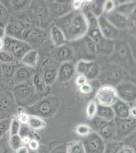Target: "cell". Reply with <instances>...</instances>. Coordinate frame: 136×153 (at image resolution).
I'll return each instance as SVG.
<instances>
[{
  "label": "cell",
  "mask_w": 136,
  "mask_h": 153,
  "mask_svg": "<svg viewBox=\"0 0 136 153\" xmlns=\"http://www.w3.org/2000/svg\"><path fill=\"white\" fill-rule=\"evenodd\" d=\"M85 14L88 23V30L86 35L95 42L97 52L110 55L113 52V42L105 39L101 33L97 18L89 11L85 9Z\"/></svg>",
  "instance_id": "1"
},
{
  "label": "cell",
  "mask_w": 136,
  "mask_h": 153,
  "mask_svg": "<svg viewBox=\"0 0 136 153\" xmlns=\"http://www.w3.org/2000/svg\"><path fill=\"white\" fill-rule=\"evenodd\" d=\"M88 30V23L81 11L74 10L69 27L64 33L68 42H73L85 36Z\"/></svg>",
  "instance_id": "2"
},
{
  "label": "cell",
  "mask_w": 136,
  "mask_h": 153,
  "mask_svg": "<svg viewBox=\"0 0 136 153\" xmlns=\"http://www.w3.org/2000/svg\"><path fill=\"white\" fill-rule=\"evenodd\" d=\"M16 103L22 107H29L38 101V94L33 82L15 86L11 89Z\"/></svg>",
  "instance_id": "3"
},
{
  "label": "cell",
  "mask_w": 136,
  "mask_h": 153,
  "mask_svg": "<svg viewBox=\"0 0 136 153\" xmlns=\"http://www.w3.org/2000/svg\"><path fill=\"white\" fill-rule=\"evenodd\" d=\"M58 100L50 97L40 100L31 106L26 107L25 112L29 115L42 117H50L56 111Z\"/></svg>",
  "instance_id": "4"
},
{
  "label": "cell",
  "mask_w": 136,
  "mask_h": 153,
  "mask_svg": "<svg viewBox=\"0 0 136 153\" xmlns=\"http://www.w3.org/2000/svg\"><path fill=\"white\" fill-rule=\"evenodd\" d=\"M4 43V50L11 53L19 62H21V60L24 55L32 50L31 47L26 42L10 37H5Z\"/></svg>",
  "instance_id": "5"
},
{
  "label": "cell",
  "mask_w": 136,
  "mask_h": 153,
  "mask_svg": "<svg viewBox=\"0 0 136 153\" xmlns=\"http://www.w3.org/2000/svg\"><path fill=\"white\" fill-rule=\"evenodd\" d=\"M9 21L17 23L24 30L40 27L38 18L34 13L29 9L11 14Z\"/></svg>",
  "instance_id": "6"
},
{
  "label": "cell",
  "mask_w": 136,
  "mask_h": 153,
  "mask_svg": "<svg viewBox=\"0 0 136 153\" xmlns=\"http://www.w3.org/2000/svg\"><path fill=\"white\" fill-rule=\"evenodd\" d=\"M73 42L72 47L74 54L77 53L80 56H83L82 60L90 61L88 59L94 57L97 53L95 42L86 35Z\"/></svg>",
  "instance_id": "7"
},
{
  "label": "cell",
  "mask_w": 136,
  "mask_h": 153,
  "mask_svg": "<svg viewBox=\"0 0 136 153\" xmlns=\"http://www.w3.org/2000/svg\"><path fill=\"white\" fill-rule=\"evenodd\" d=\"M46 39L47 33L40 27L25 30L23 32V40L29 44L32 50H37L45 44Z\"/></svg>",
  "instance_id": "8"
},
{
  "label": "cell",
  "mask_w": 136,
  "mask_h": 153,
  "mask_svg": "<svg viewBox=\"0 0 136 153\" xmlns=\"http://www.w3.org/2000/svg\"><path fill=\"white\" fill-rule=\"evenodd\" d=\"M16 103L11 91L8 89H0V117H7L15 111Z\"/></svg>",
  "instance_id": "9"
},
{
  "label": "cell",
  "mask_w": 136,
  "mask_h": 153,
  "mask_svg": "<svg viewBox=\"0 0 136 153\" xmlns=\"http://www.w3.org/2000/svg\"><path fill=\"white\" fill-rule=\"evenodd\" d=\"M81 142L86 153H105L106 142L98 133L93 131Z\"/></svg>",
  "instance_id": "10"
},
{
  "label": "cell",
  "mask_w": 136,
  "mask_h": 153,
  "mask_svg": "<svg viewBox=\"0 0 136 153\" xmlns=\"http://www.w3.org/2000/svg\"><path fill=\"white\" fill-rule=\"evenodd\" d=\"M116 130V140L121 141L136 130V119L129 117L125 119L114 118Z\"/></svg>",
  "instance_id": "11"
},
{
  "label": "cell",
  "mask_w": 136,
  "mask_h": 153,
  "mask_svg": "<svg viewBox=\"0 0 136 153\" xmlns=\"http://www.w3.org/2000/svg\"><path fill=\"white\" fill-rule=\"evenodd\" d=\"M118 99L115 87L109 85L100 87L96 94V102L97 104L103 106L111 107Z\"/></svg>",
  "instance_id": "12"
},
{
  "label": "cell",
  "mask_w": 136,
  "mask_h": 153,
  "mask_svg": "<svg viewBox=\"0 0 136 153\" xmlns=\"http://www.w3.org/2000/svg\"><path fill=\"white\" fill-rule=\"evenodd\" d=\"M75 68L77 73L84 75L87 80H93L100 74V66L93 61L80 60Z\"/></svg>",
  "instance_id": "13"
},
{
  "label": "cell",
  "mask_w": 136,
  "mask_h": 153,
  "mask_svg": "<svg viewBox=\"0 0 136 153\" xmlns=\"http://www.w3.org/2000/svg\"><path fill=\"white\" fill-rule=\"evenodd\" d=\"M32 11L40 22V28L43 29L48 23L50 18L48 4L44 1H32L29 9Z\"/></svg>",
  "instance_id": "14"
},
{
  "label": "cell",
  "mask_w": 136,
  "mask_h": 153,
  "mask_svg": "<svg viewBox=\"0 0 136 153\" xmlns=\"http://www.w3.org/2000/svg\"><path fill=\"white\" fill-rule=\"evenodd\" d=\"M34 75L35 71L33 68L22 65L17 69L13 78L9 82V87L12 88L20 84L32 82Z\"/></svg>",
  "instance_id": "15"
},
{
  "label": "cell",
  "mask_w": 136,
  "mask_h": 153,
  "mask_svg": "<svg viewBox=\"0 0 136 153\" xmlns=\"http://www.w3.org/2000/svg\"><path fill=\"white\" fill-rule=\"evenodd\" d=\"M119 99L127 103L136 101V87L134 84L129 82H121L115 88Z\"/></svg>",
  "instance_id": "16"
},
{
  "label": "cell",
  "mask_w": 136,
  "mask_h": 153,
  "mask_svg": "<svg viewBox=\"0 0 136 153\" xmlns=\"http://www.w3.org/2000/svg\"><path fill=\"white\" fill-rule=\"evenodd\" d=\"M97 20L101 33L105 39L113 41L119 36V30L113 26L104 14L97 18Z\"/></svg>",
  "instance_id": "17"
},
{
  "label": "cell",
  "mask_w": 136,
  "mask_h": 153,
  "mask_svg": "<svg viewBox=\"0 0 136 153\" xmlns=\"http://www.w3.org/2000/svg\"><path fill=\"white\" fill-rule=\"evenodd\" d=\"M71 1H54L48 4L50 16L55 17V19L71 12L72 8Z\"/></svg>",
  "instance_id": "18"
},
{
  "label": "cell",
  "mask_w": 136,
  "mask_h": 153,
  "mask_svg": "<svg viewBox=\"0 0 136 153\" xmlns=\"http://www.w3.org/2000/svg\"><path fill=\"white\" fill-rule=\"evenodd\" d=\"M104 16L108 21L118 30L129 29L133 26V22L131 18H127L114 11Z\"/></svg>",
  "instance_id": "19"
},
{
  "label": "cell",
  "mask_w": 136,
  "mask_h": 153,
  "mask_svg": "<svg viewBox=\"0 0 136 153\" xmlns=\"http://www.w3.org/2000/svg\"><path fill=\"white\" fill-rule=\"evenodd\" d=\"M1 2L11 14L28 10L32 1L29 0H2Z\"/></svg>",
  "instance_id": "20"
},
{
  "label": "cell",
  "mask_w": 136,
  "mask_h": 153,
  "mask_svg": "<svg viewBox=\"0 0 136 153\" xmlns=\"http://www.w3.org/2000/svg\"><path fill=\"white\" fill-rule=\"evenodd\" d=\"M113 52L115 53V58L119 62L127 63L131 60L132 52L125 42H119L114 45Z\"/></svg>",
  "instance_id": "21"
},
{
  "label": "cell",
  "mask_w": 136,
  "mask_h": 153,
  "mask_svg": "<svg viewBox=\"0 0 136 153\" xmlns=\"http://www.w3.org/2000/svg\"><path fill=\"white\" fill-rule=\"evenodd\" d=\"M75 72V66L71 61L62 62L58 69L57 78L60 82H67L71 80Z\"/></svg>",
  "instance_id": "22"
},
{
  "label": "cell",
  "mask_w": 136,
  "mask_h": 153,
  "mask_svg": "<svg viewBox=\"0 0 136 153\" xmlns=\"http://www.w3.org/2000/svg\"><path fill=\"white\" fill-rule=\"evenodd\" d=\"M55 51L54 57L57 61L62 62V63L71 61L74 56V51L72 46L68 45L67 44L60 47H57Z\"/></svg>",
  "instance_id": "23"
},
{
  "label": "cell",
  "mask_w": 136,
  "mask_h": 153,
  "mask_svg": "<svg viewBox=\"0 0 136 153\" xmlns=\"http://www.w3.org/2000/svg\"><path fill=\"white\" fill-rule=\"evenodd\" d=\"M115 113V117L117 118L125 119L129 117V103L118 99L116 103L111 106Z\"/></svg>",
  "instance_id": "24"
},
{
  "label": "cell",
  "mask_w": 136,
  "mask_h": 153,
  "mask_svg": "<svg viewBox=\"0 0 136 153\" xmlns=\"http://www.w3.org/2000/svg\"><path fill=\"white\" fill-rule=\"evenodd\" d=\"M98 133L105 142L116 140L115 126L114 120L107 122Z\"/></svg>",
  "instance_id": "25"
},
{
  "label": "cell",
  "mask_w": 136,
  "mask_h": 153,
  "mask_svg": "<svg viewBox=\"0 0 136 153\" xmlns=\"http://www.w3.org/2000/svg\"><path fill=\"white\" fill-rule=\"evenodd\" d=\"M22 65L21 62L15 63H2V75L4 83L8 84L14 76L17 69Z\"/></svg>",
  "instance_id": "26"
},
{
  "label": "cell",
  "mask_w": 136,
  "mask_h": 153,
  "mask_svg": "<svg viewBox=\"0 0 136 153\" xmlns=\"http://www.w3.org/2000/svg\"><path fill=\"white\" fill-rule=\"evenodd\" d=\"M24 29L17 23L9 21L5 27V36L23 40V33Z\"/></svg>",
  "instance_id": "27"
},
{
  "label": "cell",
  "mask_w": 136,
  "mask_h": 153,
  "mask_svg": "<svg viewBox=\"0 0 136 153\" xmlns=\"http://www.w3.org/2000/svg\"><path fill=\"white\" fill-rule=\"evenodd\" d=\"M50 36L52 42L55 47H60L68 42L65 39L63 32L54 23L52 25L50 29Z\"/></svg>",
  "instance_id": "28"
},
{
  "label": "cell",
  "mask_w": 136,
  "mask_h": 153,
  "mask_svg": "<svg viewBox=\"0 0 136 153\" xmlns=\"http://www.w3.org/2000/svg\"><path fill=\"white\" fill-rule=\"evenodd\" d=\"M136 6V1L124 2L116 6L113 11L127 18H130L135 11Z\"/></svg>",
  "instance_id": "29"
},
{
  "label": "cell",
  "mask_w": 136,
  "mask_h": 153,
  "mask_svg": "<svg viewBox=\"0 0 136 153\" xmlns=\"http://www.w3.org/2000/svg\"><path fill=\"white\" fill-rule=\"evenodd\" d=\"M38 60L39 54L38 51L31 50L24 55L21 60V63L25 66L34 68L37 65Z\"/></svg>",
  "instance_id": "30"
},
{
  "label": "cell",
  "mask_w": 136,
  "mask_h": 153,
  "mask_svg": "<svg viewBox=\"0 0 136 153\" xmlns=\"http://www.w3.org/2000/svg\"><path fill=\"white\" fill-rule=\"evenodd\" d=\"M58 68L55 66H48L44 70L43 73L42 80L45 85H50L54 83L57 76Z\"/></svg>",
  "instance_id": "31"
},
{
  "label": "cell",
  "mask_w": 136,
  "mask_h": 153,
  "mask_svg": "<svg viewBox=\"0 0 136 153\" xmlns=\"http://www.w3.org/2000/svg\"><path fill=\"white\" fill-rule=\"evenodd\" d=\"M96 115L108 122L113 120L115 115L111 106H103L98 104Z\"/></svg>",
  "instance_id": "32"
},
{
  "label": "cell",
  "mask_w": 136,
  "mask_h": 153,
  "mask_svg": "<svg viewBox=\"0 0 136 153\" xmlns=\"http://www.w3.org/2000/svg\"><path fill=\"white\" fill-rule=\"evenodd\" d=\"M104 3V1H90L84 9L89 11L98 18L103 14Z\"/></svg>",
  "instance_id": "33"
},
{
  "label": "cell",
  "mask_w": 136,
  "mask_h": 153,
  "mask_svg": "<svg viewBox=\"0 0 136 153\" xmlns=\"http://www.w3.org/2000/svg\"><path fill=\"white\" fill-rule=\"evenodd\" d=\"M27 125L30 129L34 130H40L46 126V122L39 117L29 115Z\"/></svg>",
  "instance_id": "34"
},
{
  "label": "cell",
  "mask_w": 136,
  "mask_h": 153,
  "mask_svg": "<svg viewBox=\"0 0 136 153\" xmlns=\"http://www.w3.org/2000/svg\"><path fill=\"white\" fill-rule=\"evenodd\" d=\"M67 153H86L81 141H72L66 146Z\"/></svg>",
  "instance_id": "35"
},
{
  "label": "cell",
  "mask_w": 136,
  "mask_h": 153,
  "mask_svg": "<svg viewBox=\"0 0 136 153\" xmlns=\"http://www.w3.org/2000/svg\"><path fill=\"white\" fill-rule=\"evenodd\" d=\"M90 120L88 125L90 126L93 131L97 133L108 122L107 120L97 115L95 116L93 118Z\"/></svg>",
  "instance_id": "36"
},
{
  "label": "cell",
  "mask_w": 136,
  "mask_h": 153,
  "mask_svg": "<svg viewBox=\"0 0 136 153\" xmlns=\"http://www.w3.org/2000/svg\"><path fill=\"white\" fill-rule=\"evenodd\" d=\"M124 76H125L124 75V72L120 68H115L112 70V72H111V74H109L108 76H107V80H106L110 81L111 83L119 82V83Z\"/></svg>",
  "instance_id": "37"
},
{
  "label": "cell",
  "mask_w": 136,
  "mask_h": 153,
  "mask_svg": "<svg viewBox=\"0 0 136 153\" xmlns=\"http://www.w3.org/2000/svg\"><path fill=\"white\" fill-rule=\"evenodd\" d=\"M124 146L121 141H113L108 142V144H106L105 153H118L121 148Z\"/></svg>",
  "instance_id": "38"
},
{
  "label": "cell",
  "mask_w": 136,
  "mask_h": 153,
  "mask_svg": "<svg viewBox=\"0 0 136 153\" xmlns=\"http://www.w3.org/2000/svg\"><path fill=\"white\" fill-rule=\"evenodd\" d=\"M0 62L2 63H19L11 53L4 50L0 51Z\"/></svg>",
  "instance_id": "39"
},
{
  "label": "cell",
  "mask_w": 136,
  "mask_h": 153,
  "mask_svg": "<svg viewBox=\"0 0 136 153\" xmlns=\"http://www.w3.org/2000/svg\"><path fill=\"white\" fill-rule=\"evenodd\" d=\"M10 13L0 1V26L5 27L8 24Z\"/></svg>",
  "instance_id": "40"
},
{
  "label": "cell",
  "mask_w": 136,
  "mask_h": 153,
  "mask_svg": "<svg viewBox=\"0 0 136 153\" xmlns=\"http://www.w3.org/2000/svg\"><path fill=\"white\" fill-rule=\"evenodd\" d=\"M75 132L78 135L85 137L90 134L93 131L88 125L81 124L78 125L75 128Z\"/></svg>",
  "instance_id": "41"
},
{
  "label": "cell",
  "mask_w": 136,
  "mask_h": 153,
  "mask_svg": "<svg viewBox=\"0 0 136 153\" xmlns=\"http://www.w3.org/2000/svg\"><path fill=\"white\" fill-rule=\"evenodd\" d=\"M98 104L95 101H90L86 107V115L89 120L96 116Z\"/></svg>",
  "instance_id": "42"
},
{
  "label": "cell",
  "mask_w": 136,
  "mask_h": 153,
  "mask_svg": "<svg viewBox=\"0 0 136 153\" xmlns=\"http://www.w3.org/2000/svg\"><path fill=\"white\" fill-rule=\"evenodd\" d=\"M9 143L11 149L15 151L22 146L23 144L21 142V138L18 134L10 136Z\"/></svg>",
  "instance_id": "43"
},
{
  "label": "cell",
  "mask_w": 136,
  "mask_h": 153,
  "mask_svg": "<svg viewBox=\"0 0 136 153\" xmlns=\"http://www.w3.org/2000/svg\"><path fill=\"white\" fill-rule=\"evenodd\" d=\"M11 120L10 118H4L0 120V138L3 137L9 131Z\"/></svg>",
  "instance_id": "44"
},
{
  "label": "cell",
  "mask_w": 136,
  "mask_h": 153,
  "mask_svg": "<svg viewBox=\"0 0 136 153\" xmlns=\"http://www.w3.org/2000/svg\"><path fill=\"white\" fill-rule=\"evenodd\" d=\"M21 123L16 117H15L11 121L10 126V136L18 134L21 128Z\"/></svg>",
  "instance_id": "45"
},
{
  "label": "cell",
  "mask_w": 136,
  "mask_h": 153,
  "mask_svg": "<svg viewBox=\"0 0 136 153\" xmlns=\"http://www.w3.org/2000/svg\"><path fill=\"white\" fill-rule=\"evenodd\" d=\"M116 7L115 1L112 0H108L104 1L103 5V14H108L113 12Z\"/></svg>",
  "instance_id": "46"
},
{
  "label": "cell",
  "mask_w": 136,
  "mask_h": 153,
  "mask_svg": "<svg viewBox=\"0 0 136 153\" xmlns=\"http://www.w3.org/2000/svg\"><path fill=\"white\" fill-rule=\"evenodd\" d=\"M30 128L27 124H21V128L19 130L18 135L21 138L25 136H29L31 137L32 134Z\"/></svg>",
  "instance_id": "47"
},
{
  "label": "cell",
  "mask_w": 136,
  "mask_h": 153,
  "mask_svg": "<svg viewBox=\"0 0 136 153\" xmlns=\"http://www.w3.org/2000/svg\"><path fill=\"white\" fill-rule=\"evenodd\" d=\"M16 118L19 120L21 124H27L28 120L29 118V115L26 113L25 112H21L17 115Z\"/></svg>",
  "instance_id": "48"
},
{
  "label": "cell",
  "mask_w": 136,
  "mask_h": 153,
  "mask_svg": "<svg viewBox=\"0 0 136 153\" xmlns=\"http://www.w3.org/2000/svg\"><path fill=\"white\" fill-rule=\"evenodd\" d=\"M79 90L80 92L83 94H88L91 92L93 90V87L90 83H88L87 82L85 84L80 86Z\"/></svg>",
  "instance_id": "49"
},
{
  "label": "cell",
  "mask_w": 136,
  "mask_h": 153,
  "mask_svg": "<svg viewBox=\"0 0 136 153\" xmlns=\"http://www.w3.org/2000/svg\"><path fill=\"white\" fill-rule=\"evenodd\" d=\"M50 153H67L66 146L60 144L54 148Z\"/></svg>",
  "instance_id": "50"
},
{
  "label": "cell",
  "mask_w": 136,
  "mask_h": 153,
  "mask_svg": "<svg viewBox=\"0 0 136 153\" xmlns=\"http://www.w3.org/2000/svg\"><path fill=\"white\" fill-rule=\"evenodd\" d=\"M28 145L31 151H36L39 148V143L36 139H31Z\"/></svg>",
  "instance_id": "51"
},
{
  "label": "cell",
  "mask_w": 136,
  "mask_h": 153,
  "mask_svg": "<svg viewBox=\"0 0 136 153\" xmlns=\"http://www.w3.org/2000/svg\"><path fill=\"white\" fill-rule=\"evenodd\" d=\"M87 79L86 78V76L82 75H79L77 77L76 79V84L78 86L82 85L85 83H87Z\"/></svg>",
  "instance_id": "52"
},
{
  "label": "cell",
  "mask_w": 136,
  "mask_h": 153,
  "mask_svg": "<svg viewBox=\"0 0 136 153\" xmlns=\"http://www.w3.org/2000/svg\"><path fill=\"white\" fill-rule=\"evenodd\" d=\"M118 153H135L133 148L128 146H123Z\"/></svg>",
  "instance_id": "53"
},
{
  "label": "cell",
  "mask_w": 136,
  "mask_h": 153,
  "mask_svg": "<svg viewBox=\"0 0 136 153\" xmlns=\"http://www.w3.org/2000/svg\"><path fill=\"white\" fill-rule=\"evenodd\" d=\"M136 106H132L129 109V117L131 118L136 119Z\"/></svg>",
  "instance_id": "54"
},
{
  "label": "cell",
  "mask_w": 136,
  "mask_h": 153,
  "mask_svg": "<svg viewBox=\"0 0 136 153\" xmlns=\"http://www.w3.org/2000/svg\"><path fill=\"white\" fill-rule=\"evenodd\" d=\"M15 153H29V149L26 146H21L16 151Z\"/></svg>",
  "instance_id": "55"
},
{
  "label": "cell",
  "mask_w": 136,
  "mask_h": 153,
  "mask_svg": "<svg viewBox=\"0 0 136 153\" xmlns=\"http://www.w3.org/2000/svg\"><path fill=\"white\" fill-rule=\"evenodd\" d=\"M21 138V142L23 144H29L30 141L31 140V138L29 137V136H25Z\"/></svg>",
  "instance_id": "56"
},
{
  "label": "cell",
  "mask_w": 136,
  "mask_h": 153,
  "mask_svg": "<svg viewBox=\"0 0 136 153\" xmlns=\"http://www.w3.org/2000/svg\"><path fill=\"white\" fill-rule=\"evenodd\" d=\"M5 37V27L0 26V38L4 39Z\"/></svg>",
  "instance_id": "57"
},
{
  "label": "cell",
  "mask_w": 136,
  "mask_h": 153,
  "mask_svg": "<svg viewBox=\"0 0 136 153\" xmlns=\"http://www.w3.org/2000/svg\"><path fill=\"white\" fill-rule=\"evenodd\" d=\"M3 81V75H2V63L0 62V82H2Z\"/></svg>",
  "instance_id": "58"
},
{
  "label": "cell",
  "mask_w": 136,
  "mask_h": 153,
  "mask_svg": "<svg viewBox=\"0 0 136 153\" xmlns=\"http://www.w3.org/2000/svg\"><path fill=\"white\" fill-rule=\"evenodd\" d=\"M4 46V39H2V38H0V51L3 50Z\"/></svg>",
  "instance_id": "59"
},
{
  "label": "cell",
  "mask_w": 136,
  "mask_h": 153,
  "mask_svg": "<svg viewBox=\"0 0 136 153\" xmlns=\"http://www.w3.org/2000/svg\"><path fill=\"white\" fill-rule=\"evenodd\" d=\"M29 153H41V152H40L39 151H38V150H36V151H32L31 152Z\"/></svg>",
  "instance_id": "60"
}]
</instances>
